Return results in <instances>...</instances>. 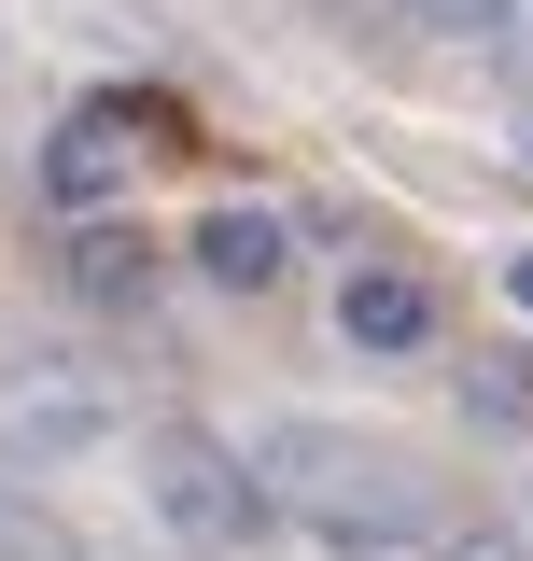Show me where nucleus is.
Wrapping results in <instances>:
<instances>
[{
  "label": "nucleus",
  "instance_id": "7ed1b4c3",
  "mask_svg": "<svg viewBox=\"0 0 533 561\" xmlns=\"http://www.w3.org/2000/svg\"><path fill=\"white\" fill-rule=\"evenodd\" d=\"M113 435V379L70 365V351H29L0 365V463H84Z\"/></svg>",
  "mask_w": 533,
  "mask_h": 561
},
{
  "label": "nucleus",
  "instance_id": "f257e3e1",
  "mask_svg": "<svg viewBox=\"0 0 533 561\" xmlns=\"http://www.w3.org/2000/svg\"><path fill=\"white\" fill-rule=\"evenodd\" d=\"M239 449H253L266 505H281L309 548H337V561H435V534H450L435 478L394 463V449H365V435H337V421H266Z\"/></svg>",
  "mask_w": 533,
  "mask_h": 561
},
{
  "label": "nucleus",
  "instance_id": "423d86ee",
  "mask_svg": "<svg viewBox=\"0 0 533 561\" xmlns=\"http://www.w3.org/2000/svg\"><path fill=\"white\" fill-rule=\"evenodd\" d=\"M70 295H84V309H155V239H140V225H113V210H70Z\"/></svg>",
  "mask_w": 533,
  "mask_h": 561
},
{
  "label": "nucleus",
  "instance_id": "39448f33",
  "mask_svg": "<svg viewBox=\"0 0 533 561\" xmlns=\"http://www.w3.org/2000/svg\"><path fill=\"white\" fill-rule=\"evenodd\" d=\"M127 127H140L127 99H113V113H84V127H57V140H43V197H57V210H113V197H127V169H140Z\"/></svg>",
  "mask_w": 533,
  "mask_h": 561
},
{
  "label": "nucleus",
  "instance_id": "0eeeda50",
  "mask_svg": "<svg viewBox=\"0 0 533 561\" xmlns=\"http://www.w3.org/2000/svg\"><path fill=\"white\" fill-rule=\"evenodd\" d=\"M281 253H295V225H281V210H211V225H197V267L225 280V295H266Z\"/></svg>",
  "mask_w": 533,
  "mask_h": 561
},
{
  "label": "nucleus",
  "instance_id": "6e6552de",
  "mask_svg": "<svg viewBox=\"0 0 533 561\" xmlns=\"http://www.w3.org/2000/svg\"><path fill=\"white\" fill-rule=\"evenodd\" d=\"M464 421L533 435V351H477V365H464Z\"/></svg>",
  "mask_w": 533,
  "mask_h": 561
},
{
  "label": "nucleus",
  "instance_id": "9b49d317",
  "mask_svg": "<svg viewBox=\"0 0 533 561\" xmlns=\"http://www.w3.org/2000/svg\"><path fill=\"white\" fill-rule=\"evenodd\" d=\"M435 561H533V534H435Z\"/></svg>",
  "mask_w": 533,
  "mask_h": 561
},
{
  "label": "nucleus",
  "instance_id": "9d476101",
  "mask_svg": "<svg viewBox=\"0 0 533 561\" xmlns=\"http://www.w3.org/2000/svg\"><path fill=\"white\" fill-rule=\"evenodd\" d=\"M407 28H421V43H450V57H477V43H491V0H394Z\"/></svg>",
  "mask_w": 533,
  "mask_h": 561
},
{
  "label": "nucleus",
  "instance_id": "ddd939ff",
  "mask_svg": "<svg viewBox=\"0 0 533 561\" xmlns=\"http://www.w3.org/2000/svg\"><path fill=\"white\" fill-rule=\"evenodd\" d=\"M520 534H533V505H520Z\"/></svg>",
  "mask_w": 533,
  "mask_h": 561
},
{
  "label": "nucleus",
  "instance_id": "1a4fd4ad",
  "mask_svg": "<svg viewBox=\"0 0 533 561\" xmlns=\"http://www.w3.org/2000/svg\"><path fill=\"white\" fill-rule=\"evenodd\" d=\"M477 70L533 99V0H491V43H477Z\"/></svg>",
  "mask_w": 533,
  "mask_h": 561
},
{
  "label": "nucleus",
  "instance_id": "f03ea898",
  "mask_svg": "<svg viewBox=\"0 0 533 561\" xmlns=\"http://www.w3.org/2000/svg\"><path fill=\"white\" fill-rule=\"evenodd\" d=\"M140 491H155L169 548H197V561H239L266 519H281V505H266V478H253V449H225V435H155Z\"/></svg>",
  "mask_w": 533,
  "mask_h": 561
},
{
  "label": "nucleus",
  "instance_id": "f8f14e48",
  "mask_svg": "<svg viewBox=\"0 0 533 561\" xmlns=\"http://www.w3.org/2000/svg\"><path fill=\"white\" fill-rule=\"evenodd\" d=\"M506 295H520V309H533V253H506Z\"/></svg>",
  "mask_w": 533,
  "mask_h": 561
},
{
  "label": "nucleus",
  "instance_id": "20e7f679",
  "mask_svg": "<svg viewBox=\"0 0 533 561\" xmlns=\"http://www.w3.org/2000/svg\"><path fill=\"white\" fill-rule=\"evenodd\" d=\"M337 337L365 351V365L435 351V280H421V267H351V280H337Z\"/></svg>",
  "mask_w": 533,
  "mask_h": 561
}]
</instances>
